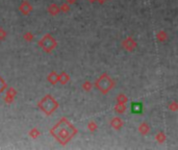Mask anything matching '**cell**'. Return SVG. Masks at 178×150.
<instances>
[{
  "mask_svg": "<svg viewBox=\"0 0 178 150\" xmlns=\"http://www.w3.org/2000/svg\"><path fill=\"white\" fill-rule=\"evenodd\" d=\"M77 131V128L67 118H62L50 129L51 136H54L56 141L62 145H66L71 141Z\"/></svg>",
  "mask_w": 178,
  "mask_h": 150,
  "instance_id": "1",
  "label": "cell"
},
{
  "mask_svg": "<svg viewBox=\"0 0 178 150\" xmlns=\"http://www.w3.org/2000/svg\"><path fill=\"white\" fill-rule=\"evenodd\" d=\"M38 108L41 109L43 113H45V115L50 116L58 109V102L50 94H47L39 101Z\"/></svg>",
  "mask_w": 178,
  "mask_h": 150,
  "instance_id": "2",
  "label": "cell"
},
{
  "mask_svg": "<svg viewBox=\"0 0 178 150\" xmlns=\"http://www.w3.org/2000/svg\"><path fill=\"white\" fill-rule=\"evenodd\" d=\"M114 86H115V81H114L113 79L110 78V76L108 74H106V73L102 74L95 82V86L102 93V94H107V93L114 88Z\"/></svg>",
  "mask_w": 178,
  "mask_h": 150,
  "instance_id": "3",
  "label": "cell"
},
{
  "mask_svg": "<svg viewBox=\"0 0 178 150\" xmlns=\"http://www.w3.org/2000/svg\"><path fill=\"white\" fill-rule=\"evenodd\" d=\"M38 45H39V47H41L45 52L50 53L56 48V46H58V41H56L50 33H46V35L38 42Z\"/></svg>",
  "mask_w": 178,
  "mask_h": 150,
  "instance_id": "4",
  "label": "cell"
},
{
  "mask_svg": "<svg viewBox=\"0 0 178 150\" xmlns=\"http://www.w3.org/2000/svg\"><path fill=\"white\" fill-rule=\"evenodd\" d=\"M122 47L127 50V51H133L136 47V42L134 41L131 36H128V38H126L122 42Z\"/></svg>",
  "mask_w": 178,
  "mask_h": 150,
  "instance_id": "5",
  "label": "cell"
},
{
  "mask_svg": "<svg viewBox=\"0 0 178 150\" xmlns=\"http://www.w3.org/2000/svg\"><path fill=\"white\" fill-rule=\"evenodd\" d=\"M32 5L30 4V3L28 1H26V0H24V1H22V3L20 4L19 6V11L22 13L24 16H27L29 15L30 13L32 12Z\"/></svg>",
  "mask_w": 178,
  "mask_h": 150,
  "instance_id": "6",
  "label": "cell"
},
{
  "mask_svg": "<svg viewBox=\"0 0 178 150\" xmlns=\"http://www.w3.org/2000/svg\"><path fill=\"white\" fill-rule=\"evenodd\" d=\"M110 126H112L114 129H116V131H119L123 126V121L119 117H115V118H113L112 121H110Z\"/></svg>",
  "mask_w": 178,
  "mask_h": 150,
  "instance_id": "7",
  "label": "cell"
},
{
  "mask_svg": "<svg viewBox=\"0 0 178 150\" xmlns=\"http://www.w3.org/2000/svg\"><path fill=\"white\" fill-rule=\"evenodd\" d=\"M47 81H48L51 85H55L58 82V74L55 71L50 72L48 76H47Z\"/></svg>",
  "mask_w": 178,
  "mask_h": 150,
  "instance_id": "8",
  "label": "cell"
},
{
  "mask_svg": "<svg viewBox=\"0 0 178 150\" xmlns=\"http://www.w3.org/2000/svg\"><path fill=\"white\" fill-rule=\"evenodd\" d=\"M48 12L51 16H56L60 12V8L58 4H55V3H51V4L48 6Z\"/></svg>",
  "mask_w": 178,
  "mask_h": 150,
  "instance_id": "9",
  "label": "cell"
},
{
  "mask_svg": "<svg viewBox=\"0 0 178 150\" xmlns=\"http://www.w3.org/2000/svg\"><path fill=\"white\" fill-rule=\"evenodd\" d=\"M139 131L142 133L143 136L148 135L150 131V126L147 124V123H142V124L139 126Z\"/></svg>",
  "mask_w": 178,
  "mask_h": 150,
  "instance_id": "10",
  "label": "cell"
},
{
  "mask_svg": "<svg viewBox=\"0 0 178 150\" xmlns=\"http://www.w3.org/2000/svg\"><path fill=\"white\" fill-rule=\"evenodd\" d=\"M69 81H70V76L68 75V73L62 72V74L58 75V82H60L62 85H66Z\"/></svg>",
  "mask_w": 178,
  "mask_h": 150,
  "instance_id": "11",
  "label": "cell"
},
{
  "mask_svg": "<svg viewBox=\"0 0 178 150\" xmlns=\"http://www.w3.org/2000/svg\"><path fill=\"white\" fill-rule=\"evenodd\" d=\"M115 111L118 113V114H123V113L126 111V106L124 103H117V105L115 106Z\"/></svg>",
  "mask_w": 178,
  "mask_h": 150,
  "instance_id": "12",
  "label": "cell"
},
{
  "mask_svg": "<svg viewBox=\"0 0 178 150\" xmlns=\"http://www.w3.org/2000/svg\"><path fill=\"white\" fill-rule=\"evenodd\" d=\"M28 135L30 138H32V139H36L38 136H40V135H41V132H40L39 129H36V128H32L31 131H30L28 132Z\"/></svg>",
  "mask_w": 178,
  "mask_h": 150,
  "instance_id": "13",
  "label": "cell"
},
{
  "mask_svg": "<svg viewBox=\"0 0 178 150\" xmlns=\"http://www.w3.org/2000/svg\"><path fill=\"white\" fill-rule=\"evenodd\" d=\"M155 140L159 143H160V144H162V143H164V141H166V135H164V132H159L155 136Z\"/></svg>",
  "mask_w": 178,
  "mask_h": 150,
  "instance_id": "14",
  "label": "cell"
},
{
  "mask_svg": "<svg viewBox=\"0 0 178 150\" xmlns=\"http://www.w3.org/2000/svg\"><path fill=\"white\" fill-rule=\"evenodd\" d=\"M127 101H128V98L126 97L125 94H120L117 96V102L118 103H124L125 104Z\"/></svg>",
  "mask_w": 178,
  "mask_h": 150,
  "instance_id": "15",
  "label": "cell"
},
{
  "mask_svg": "<svg viewBox=\"0 0 178 150\" xmlns=\"http://www.w3.org/2000/svg\"><path fill=\"white\" fill-rule=\"evenodd\" d=\"M168 36H167V32L166 31H159L157 33V40H159V42H164L167 40Z\"/></svg>",
  "mask_w": 178,
  "mask_h": 150,
  "instance_id": "16",
  "label": "cell"
},
{
  "mask_svg": "<svg viewBox=\"0 0 178 150\" xmlns=\"http://www.w3.org/2000/svg\"><path fill=\"white\" fill-rule=\"evenodd\" d=\"M131 108L133 113H141V111H142V104L141 103H133Z\"/></svg>",
  "mask_w": 178,
  "mask_h": 150,
  "instance_id": "17",
  "label": "cell"
},
{
  "mask_svg": "<svg viewBox=\"0 0 178 150\" xmlns=\"http://www.w3.org/2000/svg\"><path fill=\"white\" fill-rule=\"evenodd\" d=\"M88 128H89L90 131L94 132L97 129V124L94 121H91V122H89V124H88Z\"/></svg>",
  "mask_w": 178,
  "mask_h": 150,
  "instance_id": "18",
  "label": "cell"
},
{
  "mask_svg": "<svg viewBox=\"0 0 178 150\" xmlns=\"http://www.w3.org/2000/svg\"><path fill=\"white\" fill-rule=\"evenodd\" d=\"M24 40L26 42H31L33 40V35L31 32H26L24 35Z\"/></svg>",
  "mask_w": 178,
  "mask_h": 150,
  "instance_id": "19",
  "label": "cell"
},
{
  "mask_svg": "<svg viewBox=\"0 0 178 150\" xmlns=\"http://www.w3.org/2000/svg\"><path fill=\"white\" fill-rule=\"evenodd\" d=\"M92 86H93V85L90 81H86L85 83H83L82 88H83V90H85V91H91Z\"/></svg>",
  "mask_w": 178,
  "mask_h": 150,
  "instance_id": "20",
  "label": "cell"
},
{
  "mask_svg": "<svg viewBox=\"0 0 178 150\" xmlns=\"http://www.w3.org/2000/svg\"><path fill=\"white\" fill-rule=\"evenodd\" d=\"M169 108L171 109V111L176 112V111H177V108H178V104H177V102H176V101H173L172 103H170Z\"/></svg>",
  "mask_w": 178,
  "mask_h": 150,
  "instance_id": "21",
  "label": "cell"
},
{
  "mask_svg": "<svg viewBox=\"0 0 178 150\" xmlns=\"http://www.w3.org/2000/svg\"><path fill=\"white\" fill-rule=\"evenodd\" d=\"M6 35H8V33H6L4 29L2 27H0V41H3V40L6 38Z\"/></svg>",
  "mask_w": 178,
  "mask_h": 150,
  "instance_id": "22",
  "label": "cell"
},
{
  "mask_svg": "<svg viewBox=\"0 0 178 150\" xmlns=\"http://www.w3.org/2000/svg\"><path fill=\"white\" fill-rule=\"evenodd\" d=\"M59 8H60V11L64 12V13H67L70 9L68 3H64V4H62V6H59Z\"/></svg>",
  "mask_w": 178,
  "mask_h": 150,
  "instance_id": "23",
  "label": "cell"
},
{
  "mask_svg": "<svg viewBox=\"0 0 178 150\" xmlns=\"http://www.w3.org/2000/svg\"><path fill=\"white\" fill-rule=\"evenodd\" d=\"M17 94V92H16V90L14 88H9L8 90V94L6 95H8V96H12V97H15Z\"/></svg>",
  "mask_w": 178,
  "mask_h": 150,
  "instance_id": "24",
  "label": "cell"
},
{
  "mask_svg": "<svg viewBox=\"0 0 178 150\" xmlns=\"http://www.w3.org/2000/svg\"><path fill=\"white\" fill-rule=\"evenodd\" d=\"M5 101L8 102V103H11V102L14 101V97H12V96L6 95V97H5Z\"/></svg>",
  "mask_w": 178,
  "mask_h": 150,
  "instance_id": "25",
  "label": "cell"
},
{
  "mask_svg": "<svg viewBox=\"0 0 178 150\" xmlns=\"http://www.w3.org/2000/svg\"><path fill=\"white\" fill-rule=\"evenodd\" d=\"M77 0H66V2L68 3V4H73V3H75Z\"/></svg>",
  "mask_w": 178,
  "mask_h": 150,
  "instance_id": "26",
  "label": "cell"
},
{
  "mask_svg": "<svg viewBox=\"0 0 178 150\" xmlns=\"http://www.w3.org/2000/svg\"><path fill=\"white\" fill-rule=\"evenodd\" d=\"M96 1H98L99 3H101V4H102V3H104L105 1H107V0H96Z\"/></svg>",
  "mask_w": 178,
  "mask_h": 150,
  "instance_id": "27",
  "label": "cell"
},
{
  "mask_svg": "<svg viewBox=\"0 0 178 150\" xmlns=\"http://www.w3.org/2000/svg\"><path fill=\"white\" fill-rule=\"evenodd\" d=\"M89 1H90V2H95L96 0H89Z\"/></svg>",
  "mask_w": 178,
  "mask_h": 150,
  "instance_id": "28",
  "label": "cell"
},
{
  "mask_svg": "<svg viewBox=\"0 0 178 150\" xmlns=\"http://www.w3.org/2000/svg\"><path fill=\"white\" fill-rule=\"evenodd\" d=\"M0 86H5V82L4 83H0Z\"/></svg>",
  "mask_w": 178,
  "mask_h": 150,
  "instance_id": "29",
  "label": "cell"
}]
</instances>
